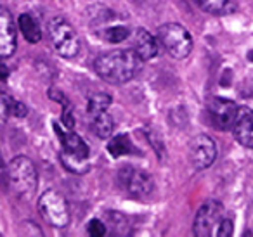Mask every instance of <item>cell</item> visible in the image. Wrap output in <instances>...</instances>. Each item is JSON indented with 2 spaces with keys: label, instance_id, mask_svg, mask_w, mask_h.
Instances as JSON below:
<instances>
[{
  "label": "cell",
  "instance_id": "cell-16",
  "mask_svg": "<svg viewBox=\"0 0 253 237\" xmlns=\"http://www.w3.org/2000/svg\"><path fill=\"white\" fill-rule=\"evenodd\" d=\"M59 161L64 166V170L71 171V173H75V175H85L90 170L88 158H80V156H77V154H71L64 149H61V153H59Z\"/></svg>",
  "mask_w": 253,
  "mask_h": 237
},
{
  "label": "cell",
  "instance_id": "cell-8",
  "mask_svg": "<svg viewBox=\"0 0 253 237\" xmlns=\"http://www.w3.org/2000/svg\"><path fill=\"white\" fill-rule=\"evenodd\" d=\"M217 158V144L210 135H200L193 137L189 142V161L194 170H207L213 164Z\"/></svg>",
  "mask_w": 253,
  "mask_h": 237
},
{
  "label": "cell",
  "instance_id": "cell-14",
  "mask_svg": "<svg viewBox=\"0 0 253 237\" xmlns=\"http://www.w3.org/2000/svg\"><path fill=\"white\" fill-rule=\"evenodd\" d=\"M193 4L211 16H229L238 11L236 0H193Z\"/></svg>",
  "mask_w": 253,
  "mask_h": 237
},
{
  "label": "cell",
  "instance_id": "cell-9",
  "mask_svg": "<svg viewBox=\"0 0 253 237\" xmlns=\"http://www.w3.org/2000/svg\"><path fill=\"white\" fill-rule=\"evenodd\" d=\"M238 111L239 106L236 102L229 101V99H222V97H211L208 101V115L210 119L213 123V126L217 130H232L238 118Z\"/></svg>",
  "mask_w": 253,
  "mask_h": 237
},
{
  "label": "cell",
  "instance_id": "cell-3",
  "mask_svg": "<svg viewBox=\"0 0 253 237\" xmlns=\"http://www.w3.org/2000/svg\"><path fill=\"white\" fill-rule=\"evenodd\" d=\"M49 37L52 47L61 57L73 59L80 54L82 42L77 30L70 25L64 18H54L49 23Z\"/></svg>",
  "mask_w": 253,
  "mask_h": 237
},
{
  "label": "cell",
  "instance_id": "cell-10",
  "mask_svg": "<svg viewBox=\"0 0 253 237\" xmlns=\"http://www.w3.org/2000/svg\"><path fill=\"white\" fill-rule=\"evenodd\" d=\"M18 47V35H16V23L11 11L0 5V59H9L14 56Z\"/></svg>",
  "mask_w": 253,
  "mask_h": 237
},
{
  "label": "cell",
  "instance_id": "cell-2",
  "mask_svg": "<svg viewBox=\"0 0 253 237\" xmlns=\"http://www.w3.org/2000/svg\"><path fill=\"white\" fill-rule=\"evenodd\" d=\"M4 184L7 191L16 198H32L39 187V173L33 161L26 156L14 158L4 171Z\"/></svg>",
  "mask_w": 253,
  "mask_h": 237
},
{
  "label": "cell",
  "instance_id": "cell-7",
  "mask_svg": "<svg viewBox=\"0 0 253 237\" xmlns=\"http://www.w3.org/2000/svg\"><path fill=\"white\" fill-rule=\"evenodd\" d=\"M224 216V206L220 201L217 199H210V201L203 202L201 208L198 209L196 216H194V223H193V232L194 236L200 237H207L211 236L217 229L218 222Z\"/></svg>",
  "mask_w": 253,
  "mask_h": 237
},
{
  "label": "cell",
  "instance_id": "cell-19",
  "mask_svg": "<svg viewBox=\"0 0 253 237\" xmlns=\"http://www.w3.org/2000/svg\"><path fill=\"white\" fill-rule=\"evenodd\" d=\"M90 130L101 139H109L115 130V121L108 113H99V115L90 116Z\"/></svg>",
  "mask_w": 253,
  "mask_h": 237
},
{
  "label": "cell",
  "instance_id": "cell-23",
  "mask_svg": "<svg viewBox=\"0 0 253 237\" xmlns=\"http://www.w3.org/2000/svg\"><path fill=\"white\" fill-rule=\"evenodd\" d=\"M215 236H218V237H229V236H232L234 234V225H232V220L231 218H224L222 216V220L218 222V225H217V229H215Z\"/></svg>",
  "mask_w": 253,
  "mask_h": 237
},
{
  "label": "cell",
  "instance_id": "cell-21",
  "mask_svg": "<svg viewBox=\"0 0 253 237\" xmlns=\"http://www.w3.org/2000/svg\"><path fill=\"white\" fill-rule=\"evenodd\" d=\"M111 106V97L104 92H99L88 97V104H87V113L88 116L92 115H99V113L108 111V108Z\"/></svg>",
  "mask_w": 253,
  "mask_h": 237
},
{
  "label": "cell",
  "instance_id": "cell-15",
  "mask_svg": "<svg viewBox=\"0 0 253 237\" xmlns=\"http://www.w3.org/2000/svg\"><path fill=\"white\" fill-rule=\"evenodd\" d=\"M26 115H28V109H26V106L23 102L14 101L11 95L0 92V125H4L9 116L25 118Z\"/></svg>",
  "mask_w": 253,
  "mask_h": 237
},
{
  "label": "cell",
  "instance_id": "cell-26",
  "mask_svg": "<svg viewBox=\"0 0 253 237\" xmlns=\"http://www.w3.org/2000/svg\"><path fill=\"white\" fill-rule=\"evenodd\" d=\"M248 59H250V61H252V63H253V50H250V54H248Z\"/></svg>",
  "mask_w": 253,
  "mask_h": 237
},
{
  "label": "cell",
  "instance_id": "cell-6",
  "mask_svg": "<svg viewBox=\"0 0 253 237\" xmlns=\"http://www.w3.org/2000/svg\"><path fill=\"white\" fill-rule=\"evenodd\" d=\"M118 184L126 194L135 199H142L149 196L155 187L151 175L134 166H123L118 171Z\"/></svg>",
  "mask_w": 253,
  "mask_h": 237
},
{
  "label": "cell",
  "instance_id": "cell-11",
  "mask_svg": "<svg viewBox=\"0 0 253 237\" xmlns=\"http://www.w3.org/2000/svg\"><path fill=\"white\" fill-rule=\"evenodd\" d=\"M234 137L241 146L253 149V111L250 108H239L238 118L232 126Z\"/></svg>",
  "mask_w": 253,
  "mask_h": 237
},
{
  "label": "cell",
  "instance_id": "cell-25",
  "mask_svg": "<svg viewBox=\"0 0 253 237\" xmlns=\"http://www.w3.org/2000/svg\"><path fill=\"white\" fill-rule=\"evenodd\" d=\"M9 77V68L4 64V61L0 59V80H7Z\"/></svg>",
  "mask_w": 253,
  "mask_h": 237
},
{
  "label": "cell",
  "instance_id": "cell-4",
  "mask_svg": "<svg viewBox=\"0 0 253 237\" xmlns=\"http://www.w3.org/2000/svg\"><path fill=\"white\" fill-rule=\"evenodd\" d=\"M158 40L173 59H186L193 52V37L179 23H165L158 28Z\"/></svg>",
  "mask_w": 253,
  "mask_h": 237
},
{
  "label": "cell",
  "instance_id": "cell-22",
  "mask_svg": "<svg viewBox=\"0 0 253 237\" xmlns=\"http://www.w3.org/2000/svg\"><path fill=\"white\" fill-rule=\"evenodd\" d=\"M102 37L111 43H120L130 37V30L126 28V26H113V28L106 30V32L102 33Z\"/></svg>",
  "mask_w": 253,
  "mask_h": 237
},
{
  "label": "cell",
  "instance_id": "cell-24",
  "mask_svg": "<svg viewBox=\"0 0 253 237\" xmlns=\"http://www.w3.org/2000/svg\"><path fill=\"white\" fill-rule=\"evenodd\" d=\"M87 232L90 234V236H106V234H108V227L99 218H92L87 225Z\"/></svg>",
  "mask_w": 253,
  "mask_h": 237
},
{
  "label": "cell",
  "instance_id": "cell-12",
  "mask_svg": "<svg viewBox=\"0 0 253 237\" xmlns=\"http://www.w3.org/2000/svg\"><path fill=\"white\" fill-rule=\"evenodd\" d=\"M54 132L59 137L61 146H63L64 151H68V153H71V154H77V156H80V158H88L87 142H85L75 130H70V128L64 130L59 123L54 121Z\"/></svg>",
  "mask_w": 253,
  "mask_h": 237
},
{
  "label": "cell",
  "instance_id": "cell-20",
  "mask_svg": "<svg viewBox=\"0 0 253 237\" xmlns=\"http://www.w3.org/2000/svg\"><path fill=\"white\" fill-rule=\"evenodd\" d=\"M108 151L113 158H120L126 156V154H134L137 149H135L134 142H132V139L128 135H116L109 140Z\"/></svg>",
  "mask_w": 253,
  "mask_h": 237
},
{
  "label": "cell",
  "instance_id": "cell-17",
  "mask_svg": "<svg viewBox=\"0 0 253 237\" xmlns=\"http://www.w3.org/2000/svg\"><path fill=\"white\" fill-rule=\"evenodd\" d=\"M18 26L21 30V33L25 35V39L28 40L30 43H39L42 40V30H40V25L32 14L25 12L18 18Z\"/></svg>",
  "mask_w": 253,
  "mask_h": 237
},
{
  "label": "cell",
  "instance_id": "cell-13",
  "mask_svg": "<svg viewBox=\"0 0 253 237\" xmlns=\"http://www.w3.org/2000/svg\"><path fill=\"white\" fill-rule=\"evenodd\" d=\"M134 50L141 61H151L158 56V42L144 28H137L134 35Z\"/></svg>",
  "mask_w": 253,
  "mask_h": 237
},
{
  "label": "cell",
  "instance_id": "cell-18",
  "mask_svg": "<svg viewBox=\"0 0 253 237\" xmlns=\"http://www.w3.org/2000/svg\"><path fill=\"white\" fill-rule=\"evenodd\" d=\"M49 97L52 99V101L59 102L61 106H63V115H61V121H63V125L66 126V128L73 130L75 126V116H73V104H71V101L66 97V95L63 94V92L59 90V88H49Z\"/></svg>",
  "mask_w": 253,
  "mask_h": 237
},
{
  "label": "cell",
  "instance_id": "cell-5",
  "mask_svg": "<svg viewBox=\"0 0 253 237\" xmlns=\"http://www.w3.org/2000/svg\"><path fill=\"white\" fill-rule=\"evenodd\" d=\"M39 211L42 218L56 229H63L70 223V209L66 199L54 189L45 191L39 198Z\"/></svg>",
  "mask_w": 253,
  "mask_h": 237
},
{
  "label": "cell",
  "instance_id": "cell-1",
  "mask_svg": "<svg viewBox=\"0 0 253 237\" xmlns=\"http://www.w3.org/2000/svg\"><path fill=\"white\" fill-rule=\"evenodd\" d=\"M139 56L134 49L111 50L95 57L94 71L104 81L111 85H123L134 80L141 71Z\"/></svg>",
  "mask_w": 253,
  "mask_h": 237
}]
</instances>
